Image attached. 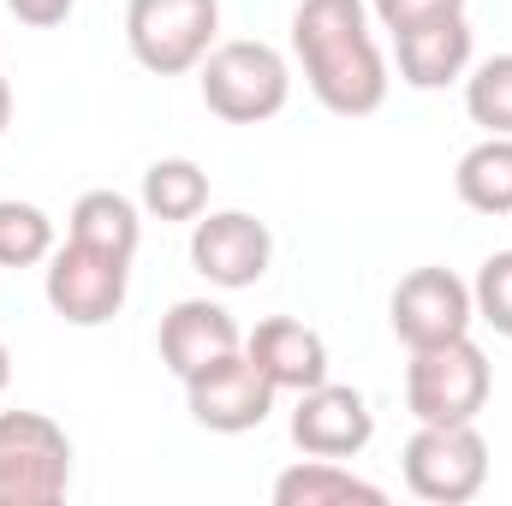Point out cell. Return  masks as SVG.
<instances>
[{"label":"cell","mask_w":512,"mask_h":506,"mask_svg":"<svg viewBox=\"0 0 512 506\" xmlns=\"http://www.w3.org/2000/svg\"><path fill=\"white\" fill-rule=\"evenodd\" d=\"M72 6H78V0H6V12H12L18 24H30V30H54V24H66Z\"/></svg>","instance_id":"obj_23"},{"label":"cell","mask_w":512,"mask_h":506,"mask_svg":"<svg viewBox=\"0 0 512 506\" xmlns=\"http://www.w3.org/2000/svg\"><path fill=\"white\" fill-rule=\"evenodd\" d=\"M489 393H495V370L471 334L447 346H423L405 364V405L417 423H477Z\"/></svg>","instance_id":"obj_3"},{"label":"cell","mask_w":512,"mask_h":506,"mask_svg":"<svg viewBox=\"0 0 512 506\" xmlns=\"http://www.w3.org/2000/svg\"><path fill=\"white\" fill-rule=\"evenodd\" d=\"M471 304H477V322H489L495 334L512 340V251H495L483 268H477Z\"/></svg>","instance_id":"obj_21"},{"label":"cell","mask_w":512,"mask_h":506,"mask_svg":"<svg viewBox=\"0 0 512 506\" xmlns=\"http://www.w3.org/2000/svg\"><path fill=\"white\" fill-rule=\"evenodd\" d=\"M221 30V0H126L131 60L155 78H185L203 66Z\"/></svg>","instance_id":"obj_6"},{"label":"cell","mask_w":512,"mask_h":506,"mask_svg":"<svg viewBox=\"0 0 512 506\" xmlns=\"http://www.w3.org/2000/svg\"><path fill=\"white\" fill-rule=\"evenodd\" d=\"M143 209L155 221H197L209 209V173L185 155H167L143 173Z\"/></svg>","instance_id":"obj_18"},{"label":"cell","mask_w":512,"mask_h":506,"mask_svg":"<svg viewBox=\"0 0 512 506\" xmlns=\"http://www.w3.org/2000/svg\"><path fill=\"white\" fill-rule=\"evenodd\" d=\"M370 12H376V24H382V30L405 36V30H417V24H429V18L465 12V0H370Z\"/></svg>","instance_id":"obj_22"},{"label":"cell","mask_w":512,"mask_h":506,"mask_svg":"<svg viewBox=\"0 0 512 506\" xmlns=\"http://www.w3.org/2000/svg\"><path fill=\"white\" fill-rule=\"evenodd\" d=\"M453 191L477 215H512V137H483L477 149H465Z\"/></svg>","instance_id":"obj_17"},{"label":"cell","mask_w":512,"mask_h":506,"mask_svg":"<svg viewBox=\"0 0 512 506\" xmlns=\"http://www.w3.org/2000/svg\"><path fill=\"white\" fill-rule=\"evenodd\" d=\"M233 352H245V334H239V322H233L221 304H209V298H179V304L161 316V364L179 381L203 376L209 364H221V358H233Z\"/></svg>","instance_id":"obj_12"},{"label":"cell","mask_w":512,"mask_h":506,"mask_svg":"<svg viewBox=\"0 0 512 506\" xmlns=\"http://www.w3.org/2000/svg\"><path fill=\"white\" fill-rule=\"evenodd\" d=\"M251 364L274 381V393H304V387H322L328 381V340L292 316H268L256 322V334L245 340Z\"/></svg>","instance_id":"obj_14"},{"label":"cell","mask_w":512,"mask_h":506,"mask_svg":"<svg viewBox=\"0 0 512 506\" xmlns=\"http://www.w3.org/2000/svg\"><path fill=\"white\" fill-rule=\"evenodd\" d=\"M197 72H203L197 78L203 108L227 126H262L292 96V72H286L280 48H268V42H215Z\"/></svg>","instance_id":"obj_2"},{"label":"cell","mask_w":512,"mask_h":506,"mask_svg":"<svg viewBox=\"0 0 512 506\" xmlns=\"http://www.w3.org/2000/svg\"><path fill=\"white\" fill-rule=\"evenodd\" d=\"M66 239H72V245H90V251H102V256L131 262V256H137V239H143L137 203L120 197V191H84V197L72 203Z\"/></svg>","instance_id":"obj_16"},{"label":"cell","mask_w":512,"mask_h":506,"mask_svg":"<svg viewBox=\"0 0 512 506\" xmlns=\"http://www.w3.org/2000/svg\"><path fill=\"white\" fill-rule=\"evenodd\" d=\"M393 54H399V84H411V90H447V84H459L471 72L477 36H471L465 12H447V18H429V24L393 36Z\"/></svg>","instance_id":"obj_13"},{"label":"cell","mask_w":512,"mask_h":506,"mask_svg":"<svg viewBox=\"0 0 512 506\" xmlns=\"http://www.w3.org/2000/svg\"><path fill=\"white\" fill-rule=\"evenodd\" d=\"M54 256V221L36 203L0 197V268H36Z\"/></svg>","instance_id":"obj_19"},{"label":"cell","mask_w":512,"mask_h":506,"mask_svg":"<svg viewBox=\"0 0 512 506\" xmlns=\"http://www.w3.org/2000/svg\"><path fill=\"white\" fill-rule=\"evenodd\" d=\"M465 114L489 131V137H512V54L483 60L465 78Z\"/></svg>","instance_id":"obj_20"},{"label":"cell","mask_w":512,"mask_h":506,"mask_svg":"<svg viewBox=\"0 0 512 506\" xmlns=\"http://www.w3.org/2000/svg\"><path fill=\"white\" fill-rule=\"evenodd\" d=\"M185 411L209 435H251L274 411V381L251 364V352H233L185 381Z\"/></svg>","instance_id":"obj_9"},{"label":"cell","mask_w":512,"mask_h":506,"mask_svg":"<svg viewBox=\"0 0 512 506\" xmlns=\"http://www.w3.org/2000/svg\"><path fill=\"white\" fill-rule=\"evenodd\" d=\"M42 292H48V310H54L60 322H72V328H102V322H114V316L126 310L131 262L102 256V251H90V245H72V239H66L60 251L48 256Z\"/></svg>","instance_id":"obj_7"},{"label":"cell","mask_w":512,"mask_h":506,"mask_svg":"<svg viewBox=\"0 0 512 506\" xmlns=\"http://www.w3.org/2000/svg\"><path fill=\"white\" fill-rule=\"evenodd\" d=\"M292 441L310 459H358L376 441V411L358 387H340V381L304 387L292 411Z\"/></svg>","instance_id":"obj_11"},{"label":"cell","mask_w":512,"mask_h":506,"mask_svg":"<svg viewBox=\"0 0 512 506\" xmlns=\"http://www.w3.org/2000/svg\"><path fill=\"white\" fill-rule=\"evenodd\" d=\"M292 54L304 66L310 96L340 120H370L387 102V60L370 30L364 0H298Z\"/></svg>","instance_id":"obj_1"},{"label":"cell","mask_w":512,"mask_h":506,"mask_svg":"<svg viewBox=\"0 0 512 506\" xmlns=\"http://www.w3.org/2000/svg\"><path fill=\"white\" fill-rule=\"evenodd\" d=\"M274 262V233L245 215V209H215V215H197L191 227V268L209 280V286H227V292H245L268 274Z\"/></svg>","instance_id":"obj_10"},{"label":"cell","mask_w":512,"mask_h":506,"mask_svg":"<svg viewBox=\"0 0 512 506\" xmlns=\"http://www.w3.org/2000/svg\"><path fill=\"white\" fill-rule=\"evenodd\" d=\"M6 126H12V84L0 78V137H6Z\"/></svg>","instance_id":"obj_24"},{"label":"cell","mask_w":512,"mask_h":506,"mask_svg":"<svg viewBox=\"0 0 512 506\" xmlns=\"http://www.w3.org/2000/svg\"><path fill=\"white\" fill-rule=\"evenodd\" d=\"M387 322H393V334H399L411 352H423V346L465 340L471 322H477V304H471V286H465L453 268H411V274L393 286Z\"/></svg>","instance_id":"obj_8"},{"label":"cell","mask_w":512,"mask_h":506,"mask_svg":"<svg viewBox=\"0 0 512 506\" xmlns=\"http://www.w3.org/2000/svg\"><path fill=\"white\" fill-rule=\"evenodd\" d=\"M405 489L429 506H465L489 483V441L477 423H417V435L399 453Z\"/></svg>","instance_id":"obj_5"},{"label":"cell","mask_w":512,"mask_h":506,"mask_svg":"<svg viewBox=\"0 0 512 506\" xmlns=\"http://www.w3.org/2000/svg\"><path fill=\"white\" fill-rule=\"evenodd\" d=\"M6 381H12V358H6V346H0V393H6Z\"/></svg>","instance_id":"obj_25"},{"label":"cell","mask_w":512,"mask_h":506,"mask_svg":"<svg viewBox=\"0 0 512 506\" xmlns=\"http://www.w3.org/2000/svg\"><path fill=\"white\" fill-rule=\"evenodd\" d=\"M346 501L382 506L387 489L346 471V459H310V453H304V465L274 477V506H346Z\"/></svg>","instance_id":"obj_15"},{"label":"cell","mask_w":512,"mask_h":506,"mask_svg":"<svg viewBox=\"0 0 512 506\" xmlns=\"http://www.w3.org/2000/svg\"><path fill=\"white\" fill-rule=\"evenodd\" d=\"M72 489V441L42 411H0V506H60Z\"/></svg>","instance_id":"obj_4"}]
</instances>
